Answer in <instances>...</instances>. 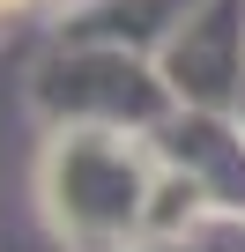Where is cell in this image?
I'll return each mask as SVG.
<instances>
[{
	"instance_id": "cell-1",
	"label": "cell",
	"mask_w": 245,
	"mask_h": 252,
	"mask_svg": "<svg viewBox=\"0 0 245 252\" xmlns=\"http://www.w3.org/2000/svg\"><path fill=\"white\" fill-rule=\"evenodd\" d=\"M149 156L134 134H52L37 163L45 222L67 252H127L149 230Z\"/></svg>"
},
{
	"instance_id": "cell-2",
	"label": "cell",
	"mask_w": 245,
	"mask_h": 252,
	"mask_svg": "<svg viewBox=\"0 0 245 252\" xmlns=\"http://www.w3.org/2000/svg\"><path fill=\"white\" fill-rule=\"evenodd\" d=\"M30 104L52 119V134H127L156 126L171 111V89L149 60L111 52V45H60L30 74Z\"/></svg>"
},
{
	"instance_id": "cell-3",
	"label": "cell",
	"mask_w": 245,
	"mask_h": 252,
	"mask_svg": "<svg viewBox=\"0 0 245 252\" xmlns=\"http://www.w3.org/2000/svg\"><path fill=\"white\" fill-rule=\"evenodd\" d=\"M156 74L186 111H223L245 89V0H208L193 8L164 45H156Z\"/></svg>"
},
{
	"instance_id": "cell-4",
	"label": "cell",
	"mask_w": 245,
	"mask_h": 252,
	"mask_svg": "<svg viewBox=\"0 0 245 252\" xmlns=\"http://www.w3.org/2000/svg\"><path fill=\"white\" fill-rule=\"evenodd\" d=\"M23 8H30V0H0V30H8V23H15Z\"/></svg>"
},
{
	"instance_id": "cell-5",
	"label": "cell",
	"mask_w": 245,
	"mask_h": 252,
	"mask_svg": "<svg viewBox=\"0 0 245 252\" xmlns=\"http://www.w3.org/2000/svg\"><path fill=\"white\" fill-rule=\"evenodd\" d=\"M60 8H97V0H60Z\"/></svg>"
},
{
	"instance_id": "cell-6",
	"label": "cell",
	"mask_w": 245,
	"mask_h": 252,
	"mask_svg": "<svg viewBox=\"0 0 245 252\" xmlns=\"http://www.w3.org/2000/svg\"><path fill=\"white\" fill-rule=\"evenodd\" d=\"M156 252H193V245H156Z\"/></svg>"
}]
</instances>
